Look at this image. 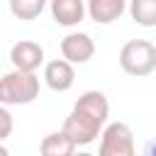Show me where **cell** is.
I'll list each match as a JSON object with an SVG mask.
<instances>
[{
    "label": "cell",
    "instance_id": "52a82bcc",
    "mask_svg": "<svg viewBox=\"0 0 156 156\" xmlns=\"http://www.w3.org/2000/svg\"><path fill=\"white\" fill-rule=\"evenodd\" d=\"M73 80H76V71H73V63L66 61V58H54L44 66V83L54 90V93H66L73 88Z\"/></svg>",
    "mask_w": 156,
    "mask_h": 156
},
{
    "label": "cell",
    "instance_id": "9a60e30c",
    "mask_svg": "<svg viewBox=\"0 0 156 156\" xmlns=\"http://www.w3.org/2000/svg\"><path fill=\"white\" fill-rule=\"evenodd\" d=\"M0 156H10V151H7L5 146H2V141H0Z\"/></svg>",
    "mask_w": 156,
    "mask_h": 156
},
{
    "label": "cell",
    "instance_id": "3957f363",
    "mask_svg": "<svg viewBox=\"0 0 156 156\" xmlns=\"http://www.w3.org/2000/svg\"><path fill=\"white\" fill-rule=\"evenodd\" d=\"M119 66L127 76L141 78L156 71V46L146 39H129L119 49Z\"/></svg>",
    "mask_w": 156,
    "mask_h": 156
},
{
    "label": "cell",
    "instance_id": "4fadbf2b",
    "mask_svg": "<svg viewBox=\"0 0 156 156\" xmlns=\"http://www.w3.org/2000/svg\"><path fill=\"white\" fill-rule=\"evenodd\" d=\"M12 129H15V119H12L10 110L5 105H0V141H5L12 134Z\"/></svg>",
    "mask_w": 156,
    "mask_h": 156
},
{
    "label": "cell",
    "instance_id": "9c48e42d",
    "mask_svg": "<svg viewBox=\"0 0 156 156\" xmlns=\"http://www.w3.org/2000/svg\"><path fill=\"white\" fill-rule=\"evenodd\" d=\"M127 10V0H88V15L98 24H112Z\"/></svg>",
    "mask_w": 156,
    "mask_h": 156
},
{
    "label": "cell",
    "instance_id": "277c9868",
    "mask_svg": "<svg viewBox=\"0 0 156 156\" xmlns=\"http://www.w3.org/2000/svg\"><path fill=\"white\" fill-rule=\"evenodd\" d=\"M98 156H136L132 129L124 122H110L100 134Z\"/></svg>",
    "mask_w": 156,
    "mask_h": 156
},
{
    "label": "cell",
    "instance_id": "5bb4252c",
    "mask_svg": "<svg viewBox=\"0 0 156 156\" xmlns=\"http://www.w3.org/2000/svg\"><path fill=\"white\" fill-rule=\"evenodd\" d=\"M144 156H156V139H151V141L146 144V151H144Z\"/></svg>",
    "mask_w": 156,
    "mask_h": 156
},
{
    "label": "cell",
    "instance_id": "7a4b0ae2",
    "mask_svg": "<svg viewBox=\"0 0 156 156\" xmlns=\"http://www.w3.org/2000/svg\"><path fill=\"white\" fill-rule=\"evenodd\" d=\"M39 98V76L12 68L0 78V105H29Z\"/></svg>",
    "mask_w": 156,
    "mask_h": 156
},
{
    "label": "cell",
    "instance_id": "7c38bea8",
    "mask_svg": "<svg viewBox=\"0 0 156 156\" xmlns=\"http://www.w3.org/2000/svg\"><path fill=\"white\" fill-rule=\"evenodd\" d=\"M46 7V0H10V12L17 20H37L41 10Z\"/></svg>",
    "mask_w": 156,
    "mask_h": 156
},
{
    "label": "cell",
    "instance_id": "30bf717a",
    "mask_svg": "<svg viewBox=\"0 0 156 156\" xmlns=\"http://www.w3.org/2000/svg\"><path fill=\"white\" fill-rule=\"evenodd\" d=\"M73 154H76V141L63 129L46 134L39 144V156H73Z\"/></svg>",
    "mask_w": 156,
    "mask_h": 156
},
{
    "label": "cell",
    "instance_id": "ba28073f",
    "mask_svg": "<svg viewBox=\"0 0 156 156\" xmlns=\"http://www.w3.org/2000/svg\"><path fill=\"white\" fill-rule=\"evenodd\" d=\"M88 5L83 0H51V17L61 27H76L85 20Z\"/></svg>",
    "mask_w": 156,
    "mask_h": 156
},
{
    "label": "cell",
    "instance_id": "2e32d148",
    "mask_svg": "<svg viewBox=\"0 0 156 156\" xmlns=\"http://www.w3.org/2000/svg\"><path fill=\"white\" fill-rule=\"evenodd\" d=\"M73 156H93V154H88V151H76Z\"/></svg>",
    "mask_w": 156,
    "mask_h": 156
},
{
    "label": "cell",
    "instance_id": "8992f818",
    "mask_svg": "<svg viewBox=\"0 0 156 156\" xmlns=\"http://www.w3.org/2000/svg\"><path fill=\"white\" fill-rule=\"evenodd\" d=\"M10 61H12V66L17 71L34 73L44 63V49H41V44H37L32 39H22L10 49Z\"/></svg>",
    "mask_w": 156,
    "mask_h": 156
},
{
    "label": "cell",
    "instance_id": "6da1fadb",
    "mask_svg": "<svg viewBox=\"0 0 156 156\" xmlns=\"http://www.w3.org/2000/svg\"><path fill=\"white\" fill-rule=\"evenodd\" d=\"M107 115H110V102H107L105 93H100V90H85L76 100L71 115L66 117L63 132L76 141V146L93 144L102 134Z\"/></svg>",
    "mask_w": 156,
    "mask_h": 156
},
{
    "label": "cell",
    "instance_id": "5b68a950",
    "mask_svg": "<svg viewBox=\"0 0 156 156\" xmlns=\"http://www.w3.org/2000/svg\"><path fill=\"white\" fill-rule=\"evenodd\" d=\"M61 56L71 63H85L95 56V41L85 32H71L61 39Z\"/></svg>",
    "mask_w": 156,
    "mask_h": 156
},
{
    "label": "cell",
    "instance_id": "8fae6325",
    "mask_svg": "<svg viewBox=\"0 0 156 156\" xmlns=\"http://www.w3.org/2000/svg\"><path fill=\"white\" fill-rule=\"evenodd\" d=\"M129 15L139 27H156V0H129Z\"/></svg>",
    "mask_w": 156,
    "mask_h": 156
}]
</instances>
